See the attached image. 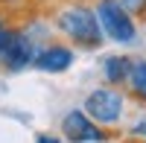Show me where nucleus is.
<instances>
[{"label":"nucleus","instance_id":"f257e3e1","mask_svg":"<svg viewBox=\"0 0 146 143\" xmlns=\"http://www.w3.org/2000/svg\"><path fill=\"white\" fill-rule=\"evenodd\" d=\"M53 29L73 50L96 53L105 44V35H102L96 15L91 9V0H67V3H62L53 12Z\"/></svg>","mask_w":146,"mask_h":143},{"label":"nucleus","instance_id":"f03ea898","mask_svg":"<svg viewBox=\"0 0 146 143\" xmlns=\"http://www.w3.org/2000/svg\"><path fill=\"white\" fill-rule=\"evenodd\" d=\"M129 97L123 88H111V85H94L88 93L82 97L79 108L91 117V123H96L105 132H117L126 123L129 114Z\"/></svg>","mask_w":146,"mask_h":143},{"label":"nucleus","instance_id":"7ed1b4c3","mask_svg":"<svg viewBox=\"0 0 146 143\" xmlns=\"http://www.w3.org/2000/svg\"><path fill=\"white\" fill-rule=\"evenodd\" d=\"M91 9L96 15V23H100L105 41H111L117 47H131L140 41L137 21L120 0H91Z\"/></svg>","mask_w":146,"mask_h":143},{"label":"nucleus","instance_id":"20e7f679","mask_svg":"<svg viewBox=\"0 0 146 143\" xmlns=\"http://www.w3.org/2000/svg\"><path fill=\"white\" fill-rule=\"evenodd\" d=\"M35 50H38V44L23 32V26L12 23L6 32V41H3V50H0V67L6 73H23V70L32 67Z\"/></svg>","mask_w":146,"mask_h":143},{"label":"nucleus","instance_id":"39448f33","mask_svg":"<svg viewBox=\"0 0 146 143\" xmlns=\"http://www.w3.org/2000/svg\"><path fill=\"white\" fill-rule=\"evenodd\" d=\"M79 58V50H73V47L62 38H50L38 44V50H35V58H32V67L38 70L44 76H62L67 70H73Z\"/></svg>","mask_w":146,"mask_h":143},{"label":"nucleus","instance_id":"423d86ee","mask_svg":"<svg viewBox=\"0 0 146 143\" xmlns=\"http://www.w3.org/2000/svg\"><path fill=\"white\" fill-rule=\"evenodd\" d=\"M58 137L64 143H91V140H108V137H117V134L91 123V117L82 108H67L62 114V120H58Z\"/></svg>","mask_w":146,"mask_h":143},{"label":"nucleus","instance_id":"0eeeda50","mask_svg":"<svg viewBox=\"0 0 146 143\" xmlns=\"http://www.w3.org/2000/svg\"><path fill=\"white\" fill-rule=\"evenodd\" d=\"M129 67H131V56H129V53H108V56H102V58H100L102 85L123 88V85H126V76H129Z\"/></svg>","mask_w":146,"mask_h":143},{"label":"nucleus","instance_id":"6e6552de","mask_svg":"<svg viewBox=\"0 0 146 143\" xmlns=\"http://www.w3.org/2000/svg\"><path fill=\"white\" fill-rule=\"evenodd\" d=\"M123 91H126L129 102L146 108V56H131V67H129Z\"/></svg>","mask_w":146,"mask_h":143},{"label":"nucleus","instance_id":"1a4fd4ad","mask_svg":"<svg viewBox=\"0 0 146 143\" xmlns=\"http://www.w3.org/2000/svg\"><path fill=\"white\" fill-rule=\"evenodd\" d=\"M131 15H135V21H146V0H120Z\"/></svg>","mask_w":146,"mask_h":143},{"label":"nucleus","instance_id":"9d476101","mask_svg":"<svg viewBox=\"0 0 146 143\" xmlns=\"http://www.w3.org/2000/svg\"><path fill=\"white\" fill-rule=\"evenodd\" d=\"M35 143H64L58 134H53V132H38L35 134Z\"/></svg>","mask_w":146,"mask_h":143},{"label":"nucleus","instance_id":"9b49d317","mask_svg":"<svg viewBox=\"0 0 146 143\" xmlns=\"http://www.w3.org/2000/svg\"><path fill=\"white\" fill-rule=\"evenodd\" d=\"M9 26H12V23L6 21V15H3V12H0V50H3V41H6V32H9Z\"/></svg>","mask_w":146,"mask_h":143},{"label":"nucleus","instance_id":"f8f14e48","mask_svg":"<svg viewBox=\"0 0 146 143\" xmlns=\"http://www.w3.org/2000/svg\"><path fill=\"white\" fill-rule=\"evenodd\" d=\"M117 137H108V140H91V143H114Z\"/></svg>","mask_w":146,"mask_h":143}]
</instances>
